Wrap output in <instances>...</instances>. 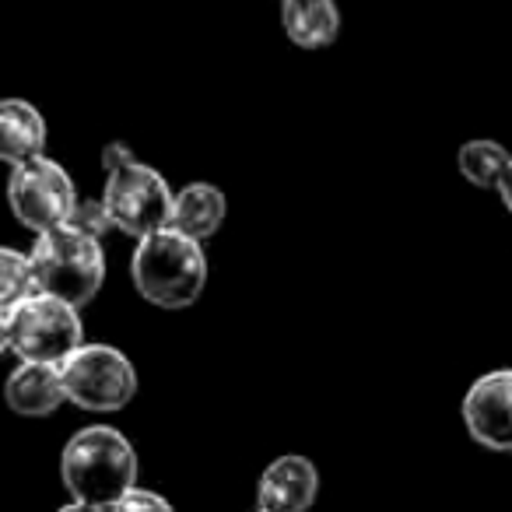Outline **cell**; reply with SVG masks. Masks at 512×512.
I'll return each instance as SVG.
<instances>
[{"mask_svg": "<svg viewBox=\"0 0 512 512\" xmlns=\"http://www.w3.org/2000/svg\"><path fill=\"white\" fill-rule=\"evenodd\" d=\"M141 460L130 439L113 425H88L67 439L60 453V477L71 502L113 509L123 495L137 488Z\"/></svg>", "mask_w": 512, "mask_h": 512, "instance_id": "6da1fadb", "label": "cell"}, {"mask_svg": "<svg viewBox=\"0 0 512 512\" xmlns=\"http://www.w3.org/2000/svg\"><path fill=\"white\" fill-rule=\"evenodd\" d=\"M130 278L141 299L158 309H190L204 295L207 285V256L197 239L162 228L137 242L130 256Z\"/></svg>", "mask_w": 512, "mask_h": 512, "instance_id": "7a4b0ae2", "label": "cell"}, {"mask_svg": "<svg viewBox=\"0 0 512 512\" xmlns=\"http://www.w3.org/2000/svg\"><path fill=\"white\" fill-rule=\"evenodd\" d=\"M46 151V120L32 102L4 99L0 102V158L15 169Z\"/></svg>", "mask_w": 512, "mask_h": 512, "instance_id": "8fae6325", "label": "cell"}, {"mask_svg": "<svg viewBox=\"0 0 512 512\" xmlns=\"http://www.w3.org/2000/svg\"><path fill=\"white\" fill-rule=\"evenodd\" d=\"M57 512H109V509H99V505H85V502H67V505H60Z\"/></svg>", "mask_w": 512, "mask_h": 512, "instance_id": "d6986e66", "label": "cell"}, {"mask_svg": "<svg viewBox=\"0 0 512 512\" xmlns=\"http://www.w3.org/2000/svg\"><path fill=\"white\" fill-rule=\"evenodd\" d=\"M102 200H106L109 214H113V225L137 242L172 225L176 193L169 190V183L151 165H144L134 155L123 158L113 169H106Z\"/></svg>", "mask_w": 512, "mask_h": 512, "instance_id": "5b68a950", "label": "cell"}, {"mask_svg": "<svg viewBox=\"0 0 512 512\" xmlns=\"http://www.w3.org/2000/svg\"><path fill=\"white\" fill-rule=\"evenodd\" d=\"M4 400H8L11 411L22 414V418H46V414H53L67 400L64 372H60V365L22 362L8 376Z\"/></svg>", "mask_w": 512, "mask_h": 512, "instance_id": "30bf717a", "label": "cell"}, {"mask_svg": "<svg viewBox=\"0 0 512 512\" xmlns=\"http://www.w3.org/2000/svg\"><path fill=\"white\" fill-rule=\"evenodd\" d=\"M109 512H176V509H172L169 498H162L158 491L134 488L130 495H123L120 502H116Z\"/></svg>", "mask_w": 512, "mask_h": 512, "instance_id": "e0dca14e", "label": "cell"}, {"mask_svg": "<svg viewBox=\"0 0 512 512\" xmlns=\"http://www.w3.org/2000/svg\"><path fill=\"white\" fill-rule=\"evenodd\" d=\"M36 271H32V260L18 249H0V309L15 306V302L36 295Z\"/></svg>", "mask_w": 512, "mask_h": 512, "instance_id": "9a60e30c", "label": "cell"}, {"mask_svg": "<svg viewBox=\"0 0 512 512\" xmlns=\"http://www.w3.org/2000/svg\"><path fill=\"white\" fill-rule=\"evenodd\" d=\"M8 200L15 218L29 232L46 235L67 225L74 204H78V190H74V179L67 176L64 165L43 155L11 169Z\"/></svg>", "mask_w": 512, "mask_h": 512, "instance_id": "52a82bcc", "label": "cell"}, {"mask_svg": "<svg viewBox=\"0 0 512 512\" xmlns=\"http://www.w3.org/2000/svg\"><path fill=\"white\" fill-rule=\"evenodd\" d=\"M256 512H264V509H256Z\"/></svg>", "mask_w": 512, "mask_h": 512, "instance_id": "ffe728a7", "label": "cell"}, {"mask_svg": "<svg viewBox=\"0 0 512 512\" xmlns=\"http://www.w3.org/2000/svg\"><path fill=\"white\" fill-rule=\"evenodd\" d=\"M32 271H36V288L53 299L71 302L74 309L88 306L99 295L106 281V253L102 242L92 235H81L74 228H57V232L36 235V246L29 249Z\"/></svg>", "mask_w": 512, "mask_h": 512, "instance_id": "277c9868", "label": "cell"}, {"mask_svg": "<svg viewBox=\"0 0 512 512\" xmlns=\"http://www.w3.org/2000/svg\"><path fill=\"white\" fill-rule=\"evenodd\" d=\"M228 218V200L214 183H190L176 190V207H172V225L176 232L204 242L218 235V228Z\"/></svg>", "mask_w": 512, "mask_h": 512, "instance_id": "7c38bea8", "label": "cell"}, {"mask_svg": "<svg viewBox=\"0 0 512 512\" xmlns=\"http://www.w3.org/2000/svg\"><path fill=\"white\" fill-rule=\"evenodd\" d=\"M320 495V470L309 456L288 453L267 463L256 484V505L264 512H309Z\"/></svg>", "mask_w": 512, "mask_h": 512, "instance_id": "9c48e42d", "label": "cell"}, {"mask_svg": "<svg viewBox=\"0 0 512 512\" xmlns=\"http://www.w3.org/2000/svg\"><path fill=\"white\" fill-rule=\"evenodd\" d=\"M463 425L477 446L512 453V369L484 372L463 397Z\"/></svg>", "mask_w": 512, "mask_h": 512, "instance_id": "ba28073f", "label": "cell"}, {"mask_svg": "<svg viewBox=\"0 0 512 512\" xmlns=\"http://www.w3.org/2000/svg\"><path fill=\"white\" fill-rule=\"evenodd\" d=\"M60 372H64L67 400L78 404L81 411L113 414L137 397L134 362L113 344H81L60 365Z\"/></svg>", "mask_w": 512, "mask_h": 512, "instance_id": "8992f818", "label": "cell"}, {"mask_svg": "<svg viewBox=\"0 0 512 512\" xmlns=\"http://www.w3.org/2000/svg\"><path fill=\"white\" fill-rule=\"evenodd\" d=\"M498 197H502L505 211H509V214H512V162H509V169H505L502 183H498Z\"/></svg>", "mask_w": 512, "mask_h": 512, "instance_id": "ac0fdd59", "label": "cell"}, {"mask_svg": "<svg viewBox=\"0 0 512 512\" xmlns=\"http://www.w3.org/2000/svg\"><path fill=\"white\" fill-rule=\"evenodd\" d=\"M67 228H74V232H81V235H92V239H102V235L116 225L102 197H78L71 218H67Z\"/></svg>", "mask_w": 512, "mask_h": 512, "instance_id": "2e32d148", "label": "cell"}, {"mask_svg": "<svg viewBox=\"0 0 512 512\" xmlns=\"http://www.w3.org/2000/svg\"><path fill=\"white\" fill-rule=\"evenodd\" d=\"M456 162H460V172L470 186H477V190H498L512 155L505 151V144L488 141V137H477V141L463 144Z\"/></svg>", "mask_w": 512, "mask_h": 512, "instance_id": "5bb4252c", "label": "cell"}, {"mask_svg": "<svg viewBox=\"0 0 512 512\" xmlns=\"http://www.w3.org/2000/svg\"><path fill=\"white\" fill-rule=\"evenodd\" d=\"M0 341L22 362L64 365L85 344V327L71 302L36 292L0 309Z\"/></svg>", "mask_w": 512, "mask_h": 512, "instance_id": "3957f363", "label": "cell"}, {"mask_svg": "<svg viewBox=\"0 0 512 512\" xmlns=\"http://www.w3.org/2000/svg\"><path fill=\"white\" fill-rule=\"evenodd\" d=\"M281 25L302 50H323L341 36V11L334 0H281Z\"/></svg>", "mask_w": 512, "mask_h": 512, "instance_id": "4fadbf2b", "label": "cell"}]
</instances>
